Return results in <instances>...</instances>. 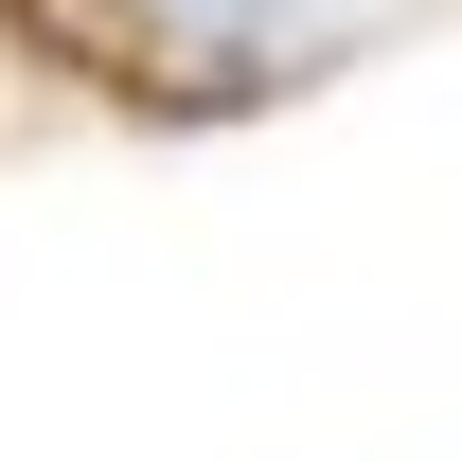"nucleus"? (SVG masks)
I'll return each mask as SVG.
<instances>
[]
</instances>
